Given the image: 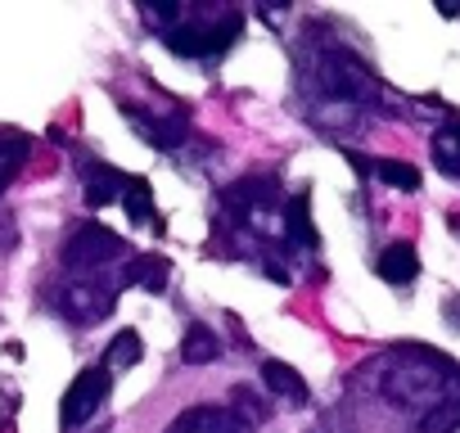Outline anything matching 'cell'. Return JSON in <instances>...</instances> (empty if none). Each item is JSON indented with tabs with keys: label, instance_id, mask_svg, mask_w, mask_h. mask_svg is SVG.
I'll return each instance as SVG.
<instances>
[{
	"label": "cell",
	"instance_id": "cell-8",
	"mask_svg": "<svg viewBox=\"0 0 460 433\" xmlns=\"http://www.w3.org/2000/svg\"><path fill=\"white\" fill-rule=\"evenodd\" d=\"M113 303H118V294L109 289H100V285H68V294H64V312L73 316V321H95V316H104V312H113Z\"/></svg>",
	"mask_w": 460,
	"mask_h": 433
},
{
	"label": "cell",
	"instance_id": "cell-13",
	"mask_svg": "<svg viewBox=\"0 0 460 433\" xmlns=\"http://www.w3.org/2000/svg\"><path fill=\"white\" fill-rule=\"evenodd\" d=\"M122 203H127V216L140 226V222H149L154 231H163V222H158V212H154V185L145 181V176H131L127 181V190H122Z\"/></svg>",
	"mask_w": 460,
	"mask_h": 433
},
{
	"label": "cell",
	"instance_id": "cell-14",
	"mask_svg": "<svg viewBox=\"0 0 460 433\" xmlns=\"http://www.w3.org/2000/svg\"><path fill=\"white\" fill-rule=\"evenodd\" d=\"M221 357V339L208 330V325H190L185 339H181V361L185 366H208Z\"/></svg>",
	"mask_w": 460,
	"mask_h": 433
},
{
	"label": "cell",
	"instance_id": "cell-19",
	"mask_svg": "<svg viewBox=\"0 0 460 433\" xmlns=\"http://www.w3.org/2000/svg\"><path fill=\"white\" fill-rule=\"evenodd\" d=\"M460 424V397H442L438 406L424 411V420L415 424V433H451Z\"/></svg>",
	"mask_w": 460,
	"mask_h": 433
},
{
	"label": "cell",
	"instance_id": "cell-17",
	"mask_svg": "<svg viewBox=\"0 0 460 433\" xmlns=\"http://www.w3.org/2000/svg\"><path fill=\"white\" fill-rule=\"evenodd\" d=\"M28 154H32V140L28 136H10V145H0V194L14 185V176L23 172Z\"/></svg>",
	"mask_w": 460,
	"mask_h": 433
},
{
	"label": "cell",
	"instance_id": "cell-23",
	"mask_svg": "<svg viewBox=\"0 0 460 433\" xmlns=\"http://www.w3.org/2000/svg\"><path fill=\"white\" fill-rule=\"evenodd\" d=\"M267 276H271L276 285H289V271H285L280 262H267Z\"/></svg>",
	"mask_w": 460,
	"mask_h": 433
},
{
	"label": "cell",
	"instance_id": "cell-20",
	"mask_svg": "<svg viewBox=\"0 0 460 433\" xmlns=\"http://www.w3.org/2000/svg\"><path fill=\"white\" fill-rule=\"evenodd\" d=\"M140 357H145V343H140V334H136V330H118V334H113V343H109V352H104V361H113L118 370L136 366Z\"/></svg>",
	"mask_w": 460,
	"mask_h": 433
},
{
	"label": "cell",
	"instance_id": "cell-18",
	"mask_svg": "<svg viewBox=\"0 0 460 433\" xmlns=\"http://www.w3.org/2000/svg\"><path fill=\"white\" fill-rule=\"evenodd\" d=\"M370 172L384 181V185H393V190H406V194H415L420 190V172L411 167V163H397V158H379V163H370Z\"/></svg>",
	"mask_w": 460,
	"mask_h": 433
},
{
	"label": "cell",
	"instance_id": "cell-12",
	"mask_svg": "<svg viewBox=\"0 0 460 433\" xmlns=\"http://www.w3.org/2000/svg\"><path fill=\"white\" fill-rule=\"evenodd\" d=\"M262 384L276 393V397H289L294 406H303L312 393H307V379L294 370V366H285V361H267L262 366Z\"/></svg>",
	"mask_w": 460,
	"mask_h": 433
},
{
	"label": "cell",
	"instance_id": "cell-7",
	"mask_svg": "<svg viewBox=\"0 0 460 433\" xmlns=\"http://www.w3.org/2000/svg\"><path fill=\"white\" fill-rule=\"evenodd\" d=\"M167 280H172V262L158 258V253H140V258H131L127 271H122V285H127V289H145V294H163Z\"/></svg>",
	"mask_w": 460,
	"mask_h": 433
},
{
	"label": "cell",
	"instance_id": "cell-11",
	"mask_svg": "<svg viewBox=\"0 0 460 433\" xmlns=\"http://www.w3.org/2000/svg\"><path fill=\"white\" fill-rule=\"evenodd\" d=\"M285 235H289L294 244H303V249H316V244H321V235H316V226H312V194H307V190H298V194L285 203Z\"/></svg>",
	"mask_w": 460,
	"mask_h": 433
},
{
	"label": "cell",
	"instance_id": "cell-10",
	"mask_svg": "<svg viewBox=\"0 0 460 433\" xmlns=\"http://www.w3.org/2000/svg\"><path fill=\"white\" fill-rule=\"evenodd\" d=\"M82 176H86V208H104V203L122 199V190H127V181H131V176H122V172H113V167H100V163H86Z\"/></svg>",
	"mask_w": 460,
	"mask_h": 433
},
{
	"label": "cell",
	"instance_id": "cell-21",
	"mask_svg": "<svg viewBox=\"0 0 460 433\" xmlns=\"http://www.w3.org/2000/svg\"><path fill=\"white\" fill-rule=\"evenodd\" d=\"M140 14L149 19V23H181V14H185V5H181V0H176V5H140Z\"/></svg>",
	"mask_w": 460,
	"mask_h": 433
},
{
	"label": "cell",
	"instance_id": "cell-15",
	"mask_svg": "<svg viewBox=\"0 0 460 433\" xmlns=\"http://www.w3.org/2000/svg\"><path fill=\"white\" fill-rule=\"evenodd\" d=\"M167 50L172 55H185V59H203V55H212V41H208V28H167Z\"/></svg>",
	"mask_w": 460,
	"mask_h": 433
},
{
	"label": "cell",
	"instance_id": "cell-22",
	"mask_svg": "<svg viewBox=\"0 0 460 433\" xmlns=\"http://www.w3.org/2000/svg\"><path fill=\"white\" fill-rule=\"evenodd\" d=\"M442 316H447V321H451V325L460 330V298H447V307H442Z\"/></svg>",
	"mask_w": 460,
	"mask_h": 433
},
{
	"label": "cell",
	"instance_id": "cell-6",
	"mask_svg": "<svg viewBox=\"0 0 460 433\" xmlns=\"http://www.w3.org/2000/svg\"><path fill=\"white\" fill-rule=\"evenodd\" d=\"M167 433H249L240 415H230L221 406H190L167 424Z\"/></svg>",
	"mask_w": 460,
	"mask_h": 433
},
{
	"label": "cell",
	"instance_id": "cell-2",
	"mask_svg": "<svg viewBox=\"0 0 460 433\" xmlns=\"http://www.w3.org/2000/svg\"><path fill=\"white\" fill-rule=\"evenodd\" d=\"M316 82H321V91H325L334 104H352V109H361V104H370V100L379 95L375 73H370L352 50H339V46L316 59Z\"/></svg>",
	"mask_w": 460,
	"mask_h": 433
},
{
	"label": "cell",
	"instance_id": "cell-5",
	"mask_svg": "<svg viewBox=\"0 0 460 433\" xmlns=\"http://www.w3.org/2000/svg\"><path fill=\"white\" fill-rule=\"evenodd\" d=\"M122 113H127V122L154 145V149H176L181 140H185V131H190V122H185V113L176 109V113H167V118H154V113H145V109H136V104H122Z\"/></svg>",
	"mask_w": 460,
	"mask_h": 433
},
{
	"label": "cell",
	"instance_id": "cell-1",
	"mask_svg": "<svg viewBox=\"0 0 460 433\" xmlns=\"http://www.w3.org/2000/svg\"><path fill=\"white\" fill-rule=\"evenodd\" d=\"M456 375H460V370H456L447 357L415 348V352L388 357V370H384V379H379V393H384L393 406H438L447 379H456Z\"/></svg>",
	"mask_w": 460,
	"mask_h": 433
},
{
	"label": "cell",
	"instance_id": "cell-4",
	"mask_svg": "<svg viewBox=\"0 0 460 433\" xmlns=\"http://www.w3.org/2000/svg\"><path fill=\"white\" fill-rule=\"evenodd\" d=\"M118 253H122V240H118L109 226L91 222V226H82V231L68 240V249H64V262H68L73 271H95V267L113 262Z\"/></svg>",
	"mask_w": 460,
	"mask_h": 433
},
{
	"label": "cell",
	"instance_id": "cell-3",
	"mask_svg": "<svg viewBox=\"0 0 460 433\" xmlns=\"http://www.w3.org/2000/svg\"><path fill=\"white\" fill-rule=\"evenodd\" d=\"M104 397H109V370H104V366H91V370H82V375L68 384V393H64V406H59L64 424H68V429L86 424V420H91V415L104 406Z\"/></svg>",
	"mask_w": 460,
	"mask_h": 433
},
{
	"label": "cell",
	"instance_id": "cell-9",
	"mask_svg": "<svg viewBox=\"0 0 460 433\" xmlns=\"http://www.w3.org/2000/svg\"><path fill=\"white\" fill-rule=\"evenodd\" d=\"M375 271H379L388 285H411V280L420 276V253H415V244H406V240L388 244V249L379 253Z\"/></svg>",
	"mask_w": 460,
	"mask_h": 433
},
{
	"label": "cell",
	"instance_id": "cell-16",
	"mask_svg": "<svg viewBox=\"0 0 460 433\" xmlns=\"http://www.w3.org/2000/svg\"><path fill=\"white\" fill-rule=\"evenodd\" d=\"M433 163H438V172H447V176L460 181V122H447L433 136Z\"/></svg>",
	"mask_w": 460,
	"mask_h": 433
}]
</instances>
